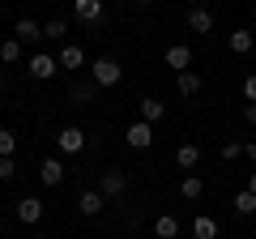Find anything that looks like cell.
Masks as SVG:
<instances>
[{
  "label": "cell",
  "mask_w": 256,
  "mask_h": 239,
  "mask_svg": "<svg viewBox=\"0 0 256 239\" xmlns=\"http://www.w3.org/2000/svg\"><path fill=\"white\" fill-rule=\"evenodd\" d=\"M192 239H218V222L210 214H196L192 218Z\"/></svg>",
  "instance_id": "obj_11"
},
{
  "label": "cell",
  "mask_w": 256,
  "mask_h": 239,
  "mask_svg": "<svg viewBox=\"0 0 256 239\" xmlns=\"http://www.w3.org/2000/svg\"><path fill=\"white\" fill-rule=\"evenodd\" d=\"M180 192L188 196V201H196V196L205 192V184H201V175H184V184H180Z\"/></svg>",
  "instance_id": "obj_20"
},
{
  "label": "cell",
  "mask_w": 256,
  "mask_h": 239,
  "mask_svg": "<svg viewBox=\"0 0 256 239\" xmlns=\"http://www.w3.org/2000/svg\"><path fill=\"white\" fill-rule=\"evenodd\" d=\"M196 90H201V73L184 68V73H180V94H196Z\"/></svg>",
  "instance_id": "obj_21"
},
{
  "label": "cell",
  "mask_w": 256,
  "mask_h": 239,
  "mask_svg": "<svg viewBox=\"0 0 256 239\" xmlns=\"http://www.w3.org/2000/svg\"><path fill=\"white\" fill-rule=\"evenodd\" d=\"M0 86H4V68H0Z\"/></svg>",
  "instance_id": "obj_30"
},
{
  "label": "cell",
  "mask_w": 256,
  "mask_h": 239,
  "mask_svg": "<svg viewBox=\"0 0 256 239\" xmlns=\"http://www.w3.org/2000/svg\"><path fill=\"white\" fill-rule=\"evenodd\" d=\"M244 120H248V124H256V102H248V107H244Z\"/></svg>",
  "instance_id": "obj_28"
},
{
  "label": "cell",
  "mask_w": 256,
  "mask_h": 239,
  "mask_svg": "<svg viewBox=\"0 0 256 239\" xmlns=\"http://www.w3.org/2000/svg\"><path fill=\"white\" fill-rule=\"evenodd\" d=\"M73 18L86 22V26L102 22V0H73Z\"/></svg>",
  "instance_id": "obj_7"
},
{
  "label": "cell",
  "mask_w": 256,
  "mask_h": 239,
  "mask_svg": "<svg viewBox=\"0 0 256 239\" xmlns=\"http://www.w3.org/2000/svg\"><path fill=\"white\" fill-rule=\"evenodd\" d=\"M244 98H248V102H256V73H252V77H244Z\"/></svg>",
  "instance_id": "obj_27"
},
{
  "label": "cell",
  "mask_w": 256,
  "mask_h": 239,
  "mask_svg": "<svg viewBox=\"0 0 256 239\" xmlns=\"http://www.w3.org/2000/svg\"><path fill=\"white\" fill-rule=\"evenodd\" d=\"M188 26L196 30V34H210V30H214V13L210 9H192L188 13Z\"/></svg>",
  "instance_id": "obj_14"
},
{
  "label": "cell",
  "mask_w": 256,
  "mask_h": 239,
  "mask_svg": "<svg viewBox=\"0 0 256 239\" xmlns=\"http://www.w3.org/2000/svg\"><path fill=\"white\" fill-rule=\"evenodd\" d=\"M13 38H22V43H34V38H43V26H38V22H30V18H22L18 26H13Z\"/></svg>",
  "instance_id": "obj_12"
},
{
  "label": "cell",
  "mask_w": 256,
  "mask_h": 239,
  "mask_svg": "<svg viewBox=\"0 0 256 239\" xmlns=\"http://www.w3.org/2000/svg\"><path fill=\"white\" fill-rule=\"evenodd\" d=\"M230 52H235V56L252 52V30H235V34H230Z\"/></svg>",
  "instance_id": "obj_19"
},
{
  "label": "cell",
  "mask_w": 256,
  "mask_h": 239,
  "mask_svg": "<svg viewBox=\"0 0 256 239\" xmlns=\"http://www.w3.org/2000/svg\"><path fill=\"white\" fill-rule=\"evenodd\" d=\"M239 154H244V146H239V141H226V146H222V158H226V162H235Z\"/></svg>",
  "instance_id": "obj_25"
},
{
  "label": "cell",
  "mask_w": 256,
  "mask_h": 239,
  "mask_svg": "<svg viewBox=\"0 0 256 239\" xmlns=\"http://www.w3.org/2000/svg\"><path fill=\"white\" fill-rule=\"evenodd\" d=\"M192 64V52L184 43H175V47H166V68H175V73H184V68Z\"/></svg>",
  "instance_id": "obj_10"
},
{
  "label": "cell",
  "mask_w": 256,
  "mask_h": 239,
  "mask_svg": "<svg viewBox=\"0 0 256 239\" xmlns=\"http://www.w3.org/2000/svg\"><path fill=\"white\" fill-rule=\"evenodd\" d=\"M64 34H68V26H64L60 18H56V22H47V26H43V38H64Z\"/></svg>",
  "instance_id": "obj_24"
},
{
  "label": "cell",
  "mask_w": 256,
  "mask_h": 239,
  "mask_svg": "<svg viewBox=\"0 0 256 239\" xmlns=\"http://www.w3.org/2000/svg\"><path fill=\"white\" fill-rule=\"evenodd\" d=\"M38 218H43V201H38V196H22V201H18V222L34 226Z\"/></svg>",
  "instance_id": "obj_8"
},
{
  "label": "cell",
  "mask_w": 256,
  "mask_h": 239,
  "mask_svg": "<svg viewBox=\"0 0 256 239\" xmlns=\"http://www.w3.org/2000/svg\"><path fill=\"white\" fill-rule=\"evenodd\" d=\"M162 116H166V107L158 98H141V120H146V124H158Z\"/></svg>",
  "instance_id": "obj_15"
},
{
  "label": "cell",
  "mask_w": 256,
  "mask_h": 239,
  "mask_svg": "<svg viewBox=\"0 0 256 239\" xmlns=\"http://www.w3.org/2000/svg\"><path fill=\"white\" fill-rule=\"evenodd\" d=\"M0 60H4V64H18L22 60V38H4V43H0Z\"/></svg>",
  "instance_id": "obj_18"
},
{
  "label": "cell",
  "mask_w": 256,
  "mask_h": 239,
  "mask_svg": "<svg viewBox=\"0 0 256 239\" xmlns=\"http://www.w3.org/2000/svg\"><path fill=\"white\" fill-rule=\"evenodd\" d=\"M90 68H94V86H102V90L120 86V77H124V73H120V64L111 60V56H98V60H94Z\"/></svg>",
  "instance_id": "obj_1"
},
{
  "label": "cell",
  "mask_w": 256,
  "mask_h": 239,
  "mask_svg": "<svg viewBox=\"0 0 256 239\" xmlns=\"http://www.w3.org/2000/svg\"><path fill=\"white\" fill-rule=\"evenodd\" d=\"M175 162H180L184 171L196 166V162H201V146H180V150H175Z\"/></svg>",
  "instance_id": "obj_17"
},
{
  "label": "cell",
  "mask_w": 256,
  "mask_h": 239,
  "mask_svg": "<svg viewBox=\"0 0 256 239\" xmlns=\"http://www.w3.org/2000/svg\"><path fill=\"white\" fill-rule=\"evenodd\" d=\"M13 150H18V137L9 128H0V158H13Z\"/></svg>",
  "instance_id": "obj_23"
},
{
  "label": "cell",
  "mask_w": 256,
  "mask_h": 239,
  "mask_svg": "<svg viewBox=\"0 0 256 239\" xmlns=\"http://www.w3.org/2000/svg\"><path fill=\"white\" fill-rule=\"evenodd\" d=\"M235 210L244 214V218H248V214H256V196L248 192V188H244V192H235Z\"/></svg>",
  "instance_id": "obj_22"
},
{
  "label": "cell",
  "mask_w": 256,
  "mask_h": 239,
  "mask_svg": "<svg viewBox=\"0 0 256 239\" xmlns=\"http://www.w3.org/2000/svg\"><path fill=\"white\" fill-rule=\"evenodd\" d=\"M56 146H60V154H82L86 150V132L77 128V124H64V128L56 132Z\"/></svg>",
  "instance_id": "obj_2"
},
{
  "label": "cell",
  "mask_w": 256,
  "mask_h": 239,
  "mask_svg": "<svg viewBox=\"0 0 256 239\" xmlns=\"http://www.w3.org/2000/svg\"><path fill=\"white\" fill-rule=\"evenodd\" d=\"M64 175H68V171H64L60 158H43V166H38V180H43L47 188H60V184H64Z\"/></svg>",
  "instance_id": "obj_6"
},
{
  "label": "cell",
  "mask_w": 256,
  "mask_h": 239,
  "mask_svg": "<svg viewBox=\"0 0 256 239\" xmlns=\"http://www.w3.org/2000/svg\"><path fill=\"white\" fill-rule=\"evenodd\" d=\"M13 175H18V166H13V158H0V184H4V180H13Z\"/></svg>",
  "instance_id": "obj_26"
},
{
  "label": "cell",
  "mask_w": 256,
  "mask_h": 239,
  "mask_svg": "<svg viewBox=\"0 0 256 239\" xmlns=\"http://www.w3.org/2000/svg\"><path fill=\"white\" fill-rule=\"evenodd\" d=\"M154 235H158V239H175V235H180V218H171V214H162V218L154 222Z\"/></svg>",
  "instance_id": "obj_16"
},
{
  "label": "cell",
  "mask_w": 256,
  "mask_h": 239,
  "mask_svg": "<svg viewBox=\"0 0 256 239\" xmlns=\"http://www.w3.org/2000/svg\"><path fill=\"white\" fill-rule=\"evenodd\" d=\"M77 210H82L86 218L102 214V192H94V188H90V192H82V196H77Z\"/></svg>",
  "instance_id": "obj_13"
},
{
  "label": "cell",
  "mask_w": 256,
  "mask_h": 239,
  "mask_svg": "<svg viewBox=\"0 0 256 239\" xmlns=\"http://www.w3.org/2000/svg\"><path fill=\"white\" fill-rule=\"evenodd\" d=\"M26 68H30V77H34V82H52L60 64H56V56L38 52V56H30V64H26Z\"/></svg>",
  "instance_id": "obj_3"
},
{
  "label": "cell",
  "mask_w": 256,
  "mask_h": 239,
  "mask_svg": "<svg viewBox=\"0 0 256 239\" xmlns=\"http://www.w3.org/2000/svg\"><path fill=\"white\" fill-rule=\"evenodd\" d=\"M56 64H60V68H82V64H86V52H82L77 43H68V47H60Z\"/></svg>",
  "instance_id": "obj_9"
},
{
  "label": "cell",
  "mask_w": 256,
  "mask_h": 239,
  "mask_svg": "<svg viewBox=\"0 0 256 239\" xmlns=\"http://www.w3.org/2000/svg\"><path fill=\"white\" fill-rule=\"evenodd\" d=\"M98 192H102V196H120V192H128V175H124V171H116V166H111V171H102Z\"/></svg>",
  "instance_id": "obj_4"
},
{
  "label": "cell",
  "mask_w": 256,
  "mask_h": 239,
  "mask_svg": "<svg viewBox=\"0 0 256 239\" xmlns=\"http://www.w3.org/2000/svg\"><path fill=\"white\" fill-rule=\"evenodd\" d=\"M128 146H132V150H150V146H154V124H146V120L128 124Z\"/></svg>",
  "instance_id": "obj_5"
},
{
  "label": "cell",
  "mask_w": 256,
  "mask_h": 239,
  "mask_svg": "<svg viewBox=\"0 0 256 239\" xmlns=\"http://www.w3.org/2000/svg\"><path fill=\"white\" fill-rule=\"evenodd\" d=\"M248 192H252V196H256V175H252V180H248Z\"/></svg>",
  "instance_id": "obj_29"
}]
</instances>
